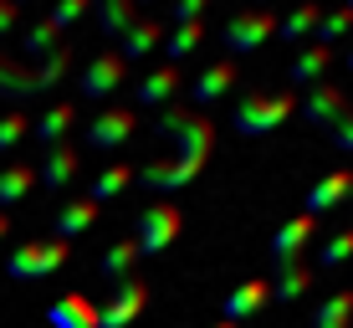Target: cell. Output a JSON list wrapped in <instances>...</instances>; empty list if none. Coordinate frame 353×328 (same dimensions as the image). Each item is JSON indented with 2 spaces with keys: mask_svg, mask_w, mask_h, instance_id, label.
<instances>
[{
  "mask_svg": "<svg viewBox=\"0 0 353 328\" xmlns=\"http://www.w3.org/2000/svg\"><path fill=\"white\" fill-rule=\"evenodd\" d=\"M154 139L174 144V160L179 164L205 169V160H210V149H215V124H210V113H200V108L164 103L159 118H154Z\"/></svg>",
  "mask_w": 353,
  "mask_h": 328,
  "instance_id": "cell-1",
  "label": "cell"
},
{
  "mask_svg": "<svg viewBox=\"0 0 353 328\" xmlns=\"http://www.w3.org/2000/svg\"><path fill=\"white\" fill-rule=\"evenodd\" d=\"M292 93H261V88H246L230 108V128L241 133V139H266V133H276L292 118Z\"/></svg>",
  "mask_w": 353,
  "mask_h": 328,
  "instance_id": "cell-2",
  "label": "cell"
},
{
  "mask_svg": "<svg viewBox=\"0 0 353 328\" xmlns=\"http://www.w3.org/2000/svg\"><path fill=\"white\" fill-rule=\"evenodd\" d=\"M179 231H185V215H179V205L154 200V205H143V211L133 215V247H139V257H159V251L174 247Z\"/></svg>",
  "mask_w": 353,
  "mask_h": 328,
  "instance_id": "cell-3",
  "label": "cell"
},
{
  "mask_svg": "<svg viewBox=\"0 0 353 328\" xmlns=\"http://www.w3.org/2000/svg\"><path fill=\"white\" fill-rule=\"evenodd\" d=\"M272 36H276V10L272 6H251V10H236V16L221 26V46L230 52V62H236V57L266 46Z\"/></svg>",
  "mask_w": 353,
  "mask_h": 328,
  "instance_id": "cell-4",
  "label": "cell"
},
{
  "mask_svg": "<svg viewBox=\"0 0 353 328\" xmlns=\"http://www.w3.org/2000/svg\"><path fill=\"white\" fill-rule=\"evenodd\" d=\"M67 262V241H26V247H16L6 257V272L16 277V282H36V277H52L57 267Z\"/></svg>",
  "mask_w": 353,
  "mask_h": 328,
  "instance_id": "cell-5",
  "label": "cell"
},
{
  "mask_svg": "<svg viewBox=\"0 0 353 328\" xmlns=\"http://www.w3.org/2000/svg\"><path fill=\"white\" fill-rule=\"evenodd\" d=\"M128 82V67H123V57L118 52H97L88 57V67H82V77H77V93L88 103H103V98H113L118 88Z\"/></svg>",
  "mask_w": 353,
  "mask_h": 328,
  "instance_id": "cell-6",
  "label": "cell"
},
{
  "mask_svg": "<svg viewBox=\"0 0 353 328\" xmlns=\"http://www.w3.org/2000/svg\"><path fill=\"white\" fill-rule=\"evenodd\" d=\"M143 308H149V282L123 277V282H113V298L97 308V328H128Z\"/></svg>",
  "mask_w": 353,
  "mask_h": 328,
  "instance_id": "cell-7",
  "label": "cell"
},
{
  "mask_svg": "<svg viewBox=\"0 0 353 328\" xmlns=\"http://www.w3.org/2000/svg\"><path fill=\"white\" fill-rule=\"evenodd\" d=\"M133 128H139V113H133V108H103L97 118H88L82 139H88V149H118V144L133 139Z\"/></svg>",
  "mask_w": 353,
  "mask_h": 328,
  "instance_id": "cell-8",
  "label": "cell"
},
{
  "mask_svg": "<svg viewBox=\"0 0 353 328\" xmlns=\"http://www.w3.org/2000/svg\"><path fill=\"white\" fill-rule=\"evenodd\" d=\"M297 108H302V118H307L312 128H333V124H343V118L353 113L348 98H343V88H333V82H312L307 98H302Z\"/></svg>",
  "mask_w": 353,
  "mask_h": 328,
  "instance_id": "cell-9",
  "label": "cell"
},
{
  "mask_svg": "<svg viewBox=\"0 0 353 328\" xmlns=\"http://www.w3.org/2000/svg\"><path fill=\"white\" fill-rule=\"evenodd\" d=\"M312 236H318V221H312L307 211L292 215V221H282V226H276V236H272V262H276V267L302 262V251L312 247Z\"/></svg>",
  "mask_w": 353,
  "mask_h": 328,
  "instance_id": "cell-10",
  "label": "cell"
},
{
  "mask_svg": "<svg viewBox=\"0 0 353 328\" xmlns=\"http://www.w3.org/2000/svg\"><path fill=\"white\" fill-rule=\"evenodd\" d=\"M159 41H164V21H154V16H133L128 26H123V36H118L113 52L123 57V67H128V62H143V57H149Z\"/></svg>",
  "mask_w": 353,
  "mask_h": 328,
  "instance_id": "cell-11",
  "label": "cell"
},
{
  "mask_svg": "<svg viewBox=\"0 0 353 328\" xmlns=\"http://www.w3.org/2000/svg\"><path fill=\"white\" fill-rule=\"evenodd\" d=\"M266 302H272V282H261V277H246L241 287H230V293H225V308H221V318L241 328L246 318H256V313L266 308Z\"/></svg>",
  "mask_w": 353,
  "mask_h": 328,
  "instance_id": "cell-12",
  "label": "cell"
},
{
  "mask_svg": "<svg viewBox=\"0 0 353 328\" xmlns=\"http://www.w3.org/2000/svg\"><path fill=\"white\" fill-rule=\"evenodd\" d=\"M77 144H52V149L41 154V164H36V185L46 190H67L72 180H77Z\"/></svg>",
  "mask_w": 353,
  "mask_h": 328,
  "instance_id": "cell-13",
  "label": "cell"
},
{
  "mask_svg": "<svg viewBox=\"0 0 353 328\" xmlns=\"http://www.w3.org/2000/svg\"><path fill=\"white\" fill-rule=\"evenodd\" d=\"M230 88H236V62H230V57H221V62H210V67L200 72V77L190 82V98H194V108L205 113V108L221 103Z\"/></svg>",
  "mask_w": 353,
  "mask_h": 328,
  "instance_id": "cell-14",
  "label": "cell"
},
{
  "mask_svg": "<svg viewBox=\"0 0 353 328\" xmlns=\"http://www.w3.org/2000/svg\"><path fill=\"white\" fill-rule=\"evenodd\" d=\"M46 323L52 328H97V302L88 293H62L46 308Z\"/></svg>",
  "mask_w": 353,
  "mask_h": 328,
  "instance_id": "cell-15",
  "label": "cell"
},
{
  "mask_svg": "<svg viewBox=\"0 0 353 328\" xmlns=\"http://www.w3.org/2000/svg\"><path fill=\"white\" fill-rule=\"evenodd\" d=\"M353 195V169H333V175H323L318 185L307 190V215L318 221L323 211H333V205H343Z\"/></svg>",
  "mask_w": 353,
  "mask_h": 328,
  "instance_id": "cell-16",
  "label": "cell"
},
{
  "mask_svg": "<svg viewBox=\"0 0 353 328\" xmlns=\"http://www.w3.org/2000/svg\"><path fill=\"white\" fill-rule=\"evenodd\" d=\"M323 10H327L323 0H297L287 16H276V36H287V41H312V31H318Z\"/></svg>",
  "mask_w": 353,
  "mask_h": 328,
  "instance_id": "cell-17",
  "label": "cell"
},
{
  "mask_svg": "<svg viewBox=\"0 0 353 328\" xmlns=\"http://www.w3.org/2000/svg\"><path fill=\"white\" fill-rule=\"evenodd\" d=\"M0 98H6L10 108H21V103H31V98H36V77H31V67H26V62H16V57H6V52H0Z\"/></svg>",
  "mask_w": 353,
  "mask_h": 328,
  "instance_id": "cell-18",
  "label": "cell"
},
{
  "mask_svg": "<svg viewBox=\"0 0 353 328\" xmlns=\"http://www.w3.org/2000/svg\"><path fill=\"white\" fill-rule=\"evenodd\" d=\"M179 82H185V77H179V67L164 62V67H154L143 82H133V98H139L143 108H164V103H174V88H179Z\"/></svg>",
  "mask_w": 353,
  "mask_h": 328,
  "instance_id": "cell-19",
  "label": "cell"
},
{
  "mask_svg": "<svg viewBox=\"0 0 353 328\" xmlns=\"http://www.w3.org/2000/svg\"><path fill=\"white\" fill-rule=\"evenodd\" d=\"M72 124H77V103H52V108L31 124V133L41 139V149H52V144H67Z\"/></svg>",
  "mask_w": 353,
  "mask_h": 328,
  "instance_id": "cell-20",
  "label": "cell"
},
{
  "mask_svg": "<svg viewBox=\"0 0 353 328\" xmlns=\"http://www.w3.org/2000/svg\"><path fill=\"white\" fill-rule=\"evenodd\" d=\"M97 221V205L82 195V200H67V205H57V215H52V231H57V241H72V236H82V231H92Z\"/></svg>",
  "mask_w": 353,
  "mask_h": 328,
  "instance_id": "cell-21",
  "label": "cell"
},
{
  "mask_svg": "<svg viewBox=\"0 0 353 328\" xmlns=\"http://www.w3.org/2000/svg\"><path fill=\"white\" fill-rule=\"evenodd\" d=\"M327 62H333V46H318V41H307L297 57H292V67H287V82H323V72H327Z\"/></svg>",
  "mask_w": 353,
  "mask_h": 328,
  "instance_id": "cell-22",
  "label": "cell"
},
{
  "mask_svg": "<svg viewBox=\"0 0 353 328\" xmlns=\"http://www.w3.org/2000/svg\"><path fill=\"white\" fill-rule=\"evenodd\" d=\"M36 190V164H0V211L6 205H21Z\"/></svg>",
  "mask_w": 353,
  "mask_h": 328,
  "instance_id": "cell-23",
  "label": "cell"
},
{
  "mask_svg": "<svg viewBox=\"0 0 353 328\" xmlns=\"http://www.w3.org/2000/svg\"><path fill=\"white\" fill-rule=\"evenodd\" d=\"M200 41H205V21H190V26H169V41H159V46H164L169 67H179L185 57L200 52Z\"/></svg>",
  "mask_w": 353,
  "mask_h": 328,
  "instance_id": "cell-24",
  "label": "cell"
},
{
  "mask_svg": "<svg viewBox=\"0 0 353 328\" xmlns=\"http://www.w3.org/2000/svg\"><path fill=\"white\" fill-rule=\"evenodd\" d=\"M57 46H62V31H57V26H52V21H46V16H41V21H31V26L21 31V52H26L31 62H41V57H52Z\"/></svg>",
  "mask_w": 353,
  "mask_h": 328,
  "instance_id": "cell-25",
  "label": "cell"
},
{
  "mask_svg": "<svg viewBox=\"0 0 353 328\" xmlns=\"http://www.w3.org/2000/svg\"><path fill=\"white\" fill-rule=\"evenodd\" d=\"M67 72H72V46L62 41L52 57H41V62H36V72H31V77H36V93L62 88V82H67Z\"/></svg>",
  "mask_w": 353,
  "mask_h": 328,
  "instance_id": "cell-26",
  "label": "cell"
},
{
  "mask_svg": "<svg viewBox=\"0 0 353 328\" xmlns=\"http://www.w3.org/2000/svg\"><path fill=\"white\" fill-rule=\"evenodd\" d=\"M133 267H139V247L123 236V241H113V247L103 251V262H97V272L108 277V282H123V277H133Z\"/></svg>",
  "mask_w": 353,
  "mask_h": 328,
  "instance_id": "cell-27",
  "label": "cell"
},
{
  "mask_svg": "<svg viewBox=\"0 0 353 328\" xmlns=\"http://www.w3.org/2000/svg\"><path fill=\"white\" fill-rule=\"evenodd\" d=\"M353 323V287H338L333 298L318 302V313H312V328H348Z\"/></svg>",
  "mask_w": 353,
  "mask_h": 328,
  "instance_id": "cell-28",
  "label": "cell"
},
{
  "mask_svg": "<svg viewBox=\"0 0 353 328\" xmlns=\"http://www.w3.org/2000/svg\"><path fill=\"white\" fill-rule=\"evenodd\" d=\"M312 287V267L292 262V267H276V282H272V302H297L302 293Z\"/></svg>",
  "mask_w": 353,
  "mask_h": 328,
  "instance_id": "cell-29",
  "label": "cell"
},
{
  "mask_svg": "<svg viewBox=\"0 0 353 328\" xmlns=\"http://www.w3.org/2000/svg\"><path fill=\"white\" fill-rule=\"evenodd\" d=\"M128 185H133V169H128V164H108V169H97V180L88 185V200H92V205H103V200L123 195Z\"/></svg>",
  "mask_w": 353,
  "mask_h": 328,
  "instance_id": "cell-30",
  "label": "cell"
},
{
  "mask_svg": "<svg viewBox=\"0 0 353 328\" xmlns=\"http://www.w3.org/2000/svg\"><path fill=\"white\" fill-rule=\"evenodd\" d=\"M92 10H97V26H103L108 41H118L123 26L133 21V0H92Z\"/></svg>",
  "mask_w": 353,
  "mask_h": 328,
  "instance_id": "cell-31",
  "label": "cell"
},
{
  "mask_svg": "<svg viewBox=\"0 0 353 328\" xmlns=\"http://www.w3.org/2000/svg\"><path fill=\"white\" fill-rule=\"evenodd\" d=\"M343 36H353V10H348V6L323 10V21H318V31H312V41H318V46H333V41H343Z\"/></svg>",
  "mask_w": 353,
  "mask_h": 328,
  "instance_id": "cell-32",
  "label": "cell"
},
{
  "mask_svg": "<svg viewBox=\"0 0 353 328\" xmlns=\"http://www.w3.org/2000/svg\"><path fill=\"white\" fill-rule=\"evenodd\" d=\"M343 262H353V226H343V231H333V236L318 247V267H327V272H338Z\"/></svg>",
  "mask_w": 353,
  "mask_h": 328,
  "instance_id": "cell-33",
  "label": "cell"
},
{
  "mask_svg": "<svg viewBox=\"0 0 353 328\" xmlns=\"http://www.w3.org/2000/svg\"><path fill=\"white\" fill-rule=\"evenodd\" d=\"M92 10V0H52V10H46V21H52L57 31H67V26H77L82 16Z\"/></svg>",
  "mask_w": 353,
  "mask_h": 328,
  "instance_id": "cell-34",
  "label": "cell"
},
{
  "mask_svg": "<svg viewBox=\"0 0 353 328\" xmlns=\"http://www.w3.org/2000/svg\"><path fill=\"white\" fill-rule=\"evenodd\" d=\"M26 133H31V118H26V113H16V108H10V113H0V154H10Z\"/></svg>",
  "mask_w": 353,
  "mask_h": 328,
  "instance_id": "cell-35",
  "label": "cell"
},
{
  "mask_svg": "<svg viewBox=\"0 0 353 328\" xmlns=\"http://www.w3.org/2000/svg\"><path fill=\"white\" fill-rule=\"evenodd\" d=\"M205 6H210V0H169V21H174V26L205 21Z\"/></svg>",
  "mask_w": 353,
  "mask_h": 328,
  "instance_id": "cell-36",
  "label": "cell"
},
{
  "mask_svg": "<svg viewBox=\"0 0 353 328\" xmlns=\"http://www.w3.org/2000/svg\"><path fill=\"white\" fill-rule=\"evenodd\" d=\"M327 133H333V149H343V154H353V113L343 118V124H333Z\"/></svg>",
  "mask_w": 353,
  "mask_h": 328,
  "instance_id": "cell-37",
  "label": "cell"
},
{
  "mask_svg": "<svg viewBox=\"0 0 353 328\" xmlns=\"http://www.w3.org/2000/svg\"><path fill=\"white\" fill-rule=\"evenodd\" d=\"M16 21H21V6H10V0H0V41H6V36L16 31Z\"/></svg>",
  "mask_w": 353,
  "mask_h": 328,
  "instance_id": "cell-38",
  "label": "cell"
},
{
  "mask_svg": "<svg viewBox=\"0 0 353 328\" xmlns=\"http://www.w3.org/2000/svg\"><path fill=\"white\" fill-rule=\"evenodd\" d=\"M10 236V211H0V241Z\"/></svg>",
  "mask_w": 353,
  "mask_h": 328,
  "instance_id": "cell-39",
  "label": "cell"
},
{
  "mask_svg": "<svg viewBox=\"0 0 353 328\" xmlns=\"http://www.w3.org/2000/svg\"><path fill=\"white\" fill-rule=\"evenodd\" d=\"M210 328H236V323H225V318H221V323H210Z\"/></svg>",
  "mask_w": 353,
  "mask_h": 328,
  "instance_id": "cell-40",
  "label": "cell"
},
{
  "mask_svg": "<svg viewBox=\"0 0 353 328\" xmlns=\"http://www.w3.org/2000/svg\"><path fill=\"white\" fill-rule=\"evenodd\" d=\"M348 72H353V46H348Z\"/></svg>",
  "mask_w": 353,
  "mask_h": 328,
  "instance_id": "cell-41",
  "label": "cell"
},
{
  "mask_svg": "<svg viewBox=\"0 0 353 328\" xmlns=\"http://www.w3.org/2000/svg\"><path fill=\"white\" fill-rule=\"evenodd\" d=\"M10 6H26V0H10Z\"/></svg>",
  "mask_w": 353,
  "mask_h": 328,
  "instance_id": "cell-42",
  "label": "cell"
},
{
  "mask_svg": "<svg viewBox=\"0 0 353 328\" xmlns=\"http://www.w3.org/2000/svg\"><path fill=\"white\" fill-rule=\"evenodd\" d=\"M348 10H353V0H348Z\"/></svg>",
  "mask_w": 353,
  "mask_h": 328,
  "instance_id": "cell-43",
  "label": "cell"
},
{
  "mask_svg": "<svg viewBox=\"0 0 353 328\" xmlns=\"http://www.w3.org/2000/svg\"><path fill=\"white\" fill-rule=\"evenodd\" d=\"M143 6H149V0H143Z\"/></svg>",
  "mask_w": 353,
  "mask_h": 328,
  "instance_id": "cell-44",
  "label": "cell"
}]
</instances>
